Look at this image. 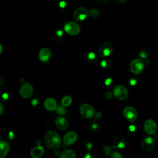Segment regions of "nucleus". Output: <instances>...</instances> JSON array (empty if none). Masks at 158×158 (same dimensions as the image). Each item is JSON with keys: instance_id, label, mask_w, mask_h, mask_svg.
Returning <instances> with one entry per match:
<instances>
[{"instance_id": "40", "label": "nucleus", "mask_w": 158, "mask_h": 158, "mask_svg": "<svg viewBox=\"0 0 158 158\" xmlns=\"http://www.w3.org/2000/svg\"><path fill=\"white\" fill-rule=\"evenodd\" d=\"M37 103H38V101H37L36 99H34L31 101V104H32V105L35 106V105H36V104H37Z\"/></svg>"}, {"instance_id": "29", "label": "nucleus", "mask_w": 158, "mask_h": 158, "mask_svg": "<svg viewBox=\"0 0 158 158\" xmlns=\"http://www.w3.org/2000/svg\"><path fill=\"white\" fill-rule=\"evenodd\" d=\"M56 111L59 115H64L65 113V109H64V107H62V106L58 107L56 109Z\"/></svg>"}, {"instance_id": "39", "label": "nucleus", "mask_w": 158, "mask_h": 158, "mask_svg": "<svg viewBox=\"0 0 158 158\" xmlns=\"http://www.w3.org/2000/svg\"><path fill=\"white\" fill-rule=\"evenodd\" d=\"M115 1H117V2L119 4H124L127 1V0H115Z\"/></svg>"}, {"instance_id": "30", "label": "nucleus", "mask_w": 158, "mask_h": 158, "mask_svg": "<svg viewBox=\"0 0 158 158\" xmlns=\"http://www.w3.org/2000/svg\"><path fill=\"white\" fill-rule=\"evenodd\" d=\"M128 133L130 134H135L136 133V128L135 126L133 125H130L128 128Z\"/></svg>"}, {"instance_id": "10", "label": "nucleus", "mask_w": 158, "mask_h": 158, "mask_svg": "<svg viewBox=\"0 0 158 158\" xmlns=\"http://www.w3.org/2000/svg\"><path fill=\"white\" fill-rule=\"evenodd\" d=\"M89 14V11L84 7L77 8L73 12V18L77 21L84 20Z\"/></svg>"}, {"instance_id": "2", "label": "nucleus", "mask_w": 158, "mask_h": 158, "mask_svg": "<svg viewBox=\"0 0 158 158\" xmlns=\"http://www.w3.org/2000/svg\"><path fill=\"white\" fill-rule=\"evenodd\" d=\"M144 61L141 58L134 59L130 65V69L131 73L135 75H139L141 73L144 68Z\"/></svg>"}, {"instance_id": "14", "label": "nucleus", "mask_w": 158, "mask_h": 158, "mask_svg": "<svg viewBox=\"0 0 158 158\" xmlns=\"http://www.w3.org/2000/svg\"><path fill=\"white\" fill-rule=\"evenodd\" d=\"M51 57V52L48 48H43L40 49L38 52V57L42 62L48 61Z\"/></svg>"}, {"instance_id": "17", "label": "nucleus", "mask_w": 158, "mask_h": 158, "mask_svg": "<svg viewBox=\"0 0 158 158\" xmlns=\"http://www.w3.org/2000/svg\"><path fill=\"white\" fill-rule=\"evenodd\" d=\"M10 145L6 141H0V158L5 157L9 153Z\"/></svg>"}, {"instance_id": "35", "label": "nucleus", "mask_w": 158, "mask_h": 158, "mask_svg": "<svg viewBox=\"0 0 158 158\" xmlns=\"http://www.w3.org/2000/svg\"><path fill=\"white\" fill-rule=\"evenodd\" d=\"M94 115L95 118H100L101 117V116H102V114H101V112L97 111V112H94Z\"/></svg>"}, {"instance_id": "7", "label": "nucleus", "mask_w": 158, "mask_h": 158, "mask_svg": "<svg viewBox=\"0 0 158 158\" xmlns=\"http://www.w3.org/2000/svg\"><path fill=\"white\" fill-rule=\"evenodd\" d=\"M114 47L110 42L102 43L99 48V54L101 57H106L110 56L113 52Z\"/></svg>"}, {"instance_id": "36", "label": "nucleus", "mask_w": 158, "mask_h": 158, "mask_svg": "<svg viewBox=\"0 0 158 158\" xmlns=\"http://www.w3.org/2000/svg\"><path fill=\"white\" fill-rule=\"evenodd\" d=\"M129 82H130L131 85H135L136 84V81L134 78H131V80H130Z\"/></svg>"}, {"instance_id": "25", "label": "nucleus", "mask_w": 158, "mask_h": 158, "mask_svg": "<svg viewBox=\"0 0 158 158\" xmlns=\"http://www.w3.org/2000/svg\"><path fill=\"white\" fill-rule=\"evenodd\" d=\"M89 14L90 15V16H91L92 17H94V18H96V17H98L100 15V11L96 9V8H94V7H93V8H91L89 10Z\"/></svg>"}, {"instance_id": "28", "label": "nucleus", "mask_w": 158, "mask_h": 158, "mask_svg": "<svg viewBox=\"0 0 158 158\" xmlns=\"http://www.w3.org/2000/svg\"><path fill=\"white\" fill-rule=\"evenodd\" d=\"M110 156L112 158H122L123 157L122 155L120 153L116 152V151L112 152Z\"/></svg>"}, {"instance_id": "43", "label": "nucleus", "mask_w": 158, "mask_h": 158, "mask_svg": "<svg viewBox=\"0 0 158 158\" xmlns=\"http://www.w3.org/2000/svg\"><path fill=\"white\" fill-rule=\"evenodd\" d=\"M155 137L157 139H158V131H157L155 133Z\"/></svg>"}, {"instance_id": "12", "label": "nucleus", "mask_w": 158, "mask_h": 158, "mask_svg": "<svg viewBox=\"0 0 158 158\" xmlns=\"http://www.w3.org/2000/svg\"><path fill=\"white\" fill-rule=\"evenodd\" d=\"M78 139V135L75 131H70L67 133L63 137V142L66 145L74 144Z\"/></svg>"}, {"instance_id": "31", "label": "nucleus", "mask_w": 158, "mask_h": 158, "mask_svg": "<svg viewBox=\"0 0 158 158\" xmlns=\"http://www.w3.org/2000/svg\"><path fill=\"white\" fill-rule=\"evenodd\" d=\"M114 94H113V92H111V91H107L106 93H105V97L108 99H110L112 98Z\"/></svg>"}, {"instance_id": "1", "label": "nucleus", "mask_w": 158, "mask_h": 158, "mask_svg": "<svg viewBox=\"0 0 158 158\" xmlns=\"http://www.w3.org/2000/svg\"><path fill=\"white\" fill-rule=\"evenodd\" d=\"M44 141L46 146L50 149H56L59 148L62 143L60 136L54 130H49L46 133Z\"/></svg>"}, {"instance_id": "21", "label": "nucleus", "mask_w": 158, "mask_h": 158, "mask_svg": "<svg viewBox=\"0 0 158 158\" xmlns=\"http://www.w3.org/2000/svg\"><path fill=\"white\" fill-rule=\"evenodd\" d=\"M63 36H64L63 31H62V30H61L60 29H57V30H56L54 31V34H53V38H54V39L56 41H61V40H62Z\"/></svg>"}, {"instance_id": "15", "label": "nucleus", "mask_w": 158, "mask_h": 158, "mask_svg": "<svg viewBox=\"0 0 158 158\" xmlns=\"http://www.w3.org/2000/svg\"><path fill=\"white\" fill-rule=\"evenodd\" d=\"M55 124L59 130L62 131L67 130L69 127V123L67 120L62 116L57 117L56 118Z\"/></svg>"}, {"instance_id": "27", "label": "nucleus", "mask_w": 158, "mask_h": 158, "mask_svg": "<svg viewBox=\"0 0 158 158\" xmlns=\"http://www.w3.org/2000/svg\"><path fill=\"white\" fill-rule=\"evenodd\" d=\"M139 56L140 57H141L142 58H146L148 57L149 54H148V51L146 49H142L141 50V51L139 52Z\"/></svg>"}, {"instance_id": "32", "label": "nucleus", "mask_w": 158, "mask_h": 158, "mask_svg": "<svg viewBox=\"0 0 158 158\" xmlns=\"http://www.w3.org/2000/svg\"><path fill=\"white\" fill-rule=\"evenodd\" d=\"M59 7H60V8H62V9H64V8H65V7L67 6V4H66V2H65V1H60V2H59Z\"/></svg>"}, {"instance_id": "3", "label": "nucleus", "mask_w": 158, "mask_h": 158, "mask_svg": "<svg viewBox=\"0 0 158 158\" xmlns=\"http://www.w3.org/2000/svg\"><path fill=\"white\" fill-rule=\"evenodd\" d=\"M156 144V141L154 138L148 136L143 138L141 143V150L144 152H149L152 151Z\"/></svg>"}, {"instance_id": "37", "label": "nucleus", "mask_w": 158, "mask_h": 158, "mask_svg": "<svg viewBox=\"0 0 158 158\" xmlns=\"http://www.w3.org/2000/svg\"><path fill=\"white\" fill-rule=\"evenodd\" d=\"M4 83V80L2 76L0 75V86H2Z\"/></svg>"}, {"instance_id": "26", "label": "nucleus", "mask_w": 158, "mask_h": 158, "mask_svg": "<svg viewBox=\"0 0 158 158\" xmlns=\"http://www.w3.org/2000/svg\"><path fill=\"white\" fill-rule=\"evenodd\" d=\"M112 146H106L103 148V151L105 155L106 156H110L112 152Z\"/></svg>"}, {"instance_id": "16", "label": "nucleus", "mask_w": 158, "mask_h": 158, "mask_svg": "<svg viewBox=\"0 0 158 158\" xmlns=\"http://www.w3.org/2000/svg\"><path fill=\"white\" fill-rule=\"evenodd\" d=\"M44 107L46 110L49 111H54L56 110L57 108V101L51 98H47L44 102Z\"/></svg>"}, {"instance_id": "8", "label": "nucleus", "mask_w": 158, "mask_h": 158, "mask_svg": "<svg viewBox=\"0 0 158 158\" xmlns=\"http://www.w3.org/2000/svg\"><path fill=\"white\" fill-rule=\"evenodd\" d=\"M80 113L84 118H90L94 116V108L89 104H83L80 107Z\"/></svg>"}, {"instance_id": "11", "label": "nucleus", "mask_w": 158, "mask_h": 158, "mask_svg": "<svg viewBox=\"0 0 158 158\" xmlns=\"http://www.w3.org/2000/svg\"><path fill=\"white\" fill-rule=\"evenodd\" d=\"M144 129L148 135H154L157 131V126L155 121L152 119H148L144 123Z\"/></svg>"}, {"instance_id": "5", "label": "nucleus", "mask_w": 158, "mask_h": 158, "mask_svg": "<svg viewBox=\"0 0 158 158\" xmlns=\"http://www.w3.org/2000/svg\"><path fill=\"white\" fill-rule=\"evenodd\" d=\"M123 115L127 120L131 122H135L138 116L137 110L132 106L125 107L123 110Z\"/></svg>"}, {"instance_id": "19", "label": "nucleus", "mask_w": 158, "mask_h": 158, "mask_svg": "<svg viewBox=\"0 0 158 158\" xmlns=\"http://www.w3.org/2000/svg\"><path fill=\"white\" fill-rule=\"evenodd\" d=\"M60 158H75L76 157L75 152L72 149H65L60 154Z\"/></svg>"}, {"instance_id": "23", "label": "nucleus", "mask_w": 158, "mask_h": 158, "mask_svg": "<svg viewBox=\"0 0 158 158\" xmlns=\"http://www.w3.org/2000/svg\"><path fill=\"white\" fill-rule=\"evenodd\" d=\"M101 66L104 69V70H108L111 67V62L108 59H104L101 62Z\"/></svg>"}, {"instance_id": "22", "label": "nucleus", "mask_w": 158, "mask_h": 158, "mask_svg": "<svg viewBox=\"0 0 158 158\" xmlns=\"http://www.w3.org/2000/svg\"><path fill=\"white\" fill-rule=\"evenodd\" d=\"M72 98L70 96H64L62 99V101H61L62 105L64 107H68V106H69L72 104Z\"/></svg>"}, {"instance_id": "34", "label": "nucleus", "mask_w": 158, "mask_h": 158, "mask_svg": "<svg viewBox=\"0 0 158 158\" xmlns=\"http://www.w3.org/2000/svg\"><path fill=\"white\" fill-rule=\"evenodd\" d=\"M112 83V80L111 78H107L105 81H104V84L106 86H109L110 85L111 83Z\"/></svg>"}, {"instance_id": "4", "label": "nucleus", "mask_w": 158, "mask_h": 158, "mask_svg": "<svg viewBox=\"0 0 158 158\" xmlns=\"http://www.w3.org/2000/svg\"><path fill=\"white\" fill-rule=\"evenodd\" d=\"M114 96L115 98L120 101H123L128 97V91L126 87L123 85H117L113 90Z\"/></svg>"}, {"instance_id": "42", "label": "nucleus", "mask_w": 158, "mask_h": 158, "mask_svg": "<svg viewBox=\"0 0 158 158\" xmlns=\"http://www.w3.org/2000/svg\"><path fill=\"white\" fill-rule=\"evenodd\" d=\"M2 49H3V48H2V46L1 44L0 43V54L2 53Z\"/></svg>"}, {"instance_id": "6", "label": "nucleus", "mask_w": 158, "mask_h": 158, "mask_svg": "<svg viewBox=\"0 0 158 158\" xmlns=\"http://www.w3.org/2000/svg\"><path fill=\"white\" fill-rule=\"evenodd\" d=\"M64 30L69 35L75 36L80 33L81 29L80 25L77 23L74 22H68L64 25Z\"/></svg>"}, {"instance_id": "20", "label": "nucleus", "mask_w": 158, "mask_h": 158, "mask_svg": "<svg viewBox=\"0 0 158 158\" xmlns=\"http://www.w3.org/2000/svg\"><path fill=\"white\" fill-rule=\"evenodd\" d=\"M86 59L90 63H94L98 60V57L94 52H89L86 55Z\"/></svg>"}, {"instance_id": "18", "label": "nucleus", "mask_w": 158, "mask_h": 158, "mask_svg": "<svg viewBox=\"0 0 158 158\" xmlns=\"http://www.w3.org/2000/svg\"><path fill=\"white\" fill-rule=\"evenodd\" d=\"M44 153V148L41 146H36L30 151V156L33 158H39Z\"/></svg>"}, {"instance_id": "41", "label": "nucleus", "mask_w": 158, "mask_h": 158, "mask_svg": "<svg viewBox=\"0 0 158 158\" xmlns=\"http://www.w3.org/2000/svg\"><path fill=\"white\" fill-rule=\"evenodd\" d=\"M2 98H4V99H7L8 98V94L7 93H4V94L2 95Z\"/></svg>"}, {"instance_id": "13", "label": "nucleus", "mask_w": 158, "mask_h": 158, "mask_svg": "<svg viewBox=\"0 0 158 158\" xmlns=\"http://www.w3.org/2000/svg\"><path fill=\"white\" fill-rule=\"evenodd\" d=\"M125 146V138L120 135H117L114 137L112 141V148L114 149H123Z\"/></svg>"}, {"instance_id": "24", "label": "nucleus", "mask_w": 158, "mask_h": 158, "mask_svg": "<svg viewBox=\"0 0 158 158\" xmlns=\"http://www.w3.org/2000/svg\"><path fill=\"white\" fill-rule=\"evenodd\" d=\"M91 123V128L92 130H93L94 131H98L100 130L101 125L99 122L96 120H93Z\"/></svg>"}, {"instance_id": "9", "label": "nucleus", "mask_w": 158, "mask_h": 158, "mask_svg": "<svg viewBox=\"0 0 158 158\" xmlns=\"http://www.w3.org/2000/svg\"><path fill=\"white\" fill-rule=\"evenodd\" d=\"M33 87L30 83H25L22 85L20 88V94L23 99H28L32 96Z\"/></svg>"}, {"instance_id": "33", "label": "nucleus", "mask_w": 158, "mask_h": 158, "mask_svg": "<svg viewBox=\"0 0 158 158\" xmlns=\"http://www.w3.org/2000/svg\"><path fill=\"white\" fill-rule=\"evenodd\" d=\"M97 2L101 4H106L110 2V0H96Z\"/></svg>"}, {"instance_id": "38", "label": "nucleus", "mask_w": 158, "mask_h": 158, "mask_svg": "<svg viewBox=\"0 0 158 158\" xmlns=\"http://www.w3.org/2000/svg\"><path fill=\"white\" fill-rule=\"evenodd\" d=\"M4 112V106L0 103V115L3 113Z\"/></svg>"}]
</instances>
